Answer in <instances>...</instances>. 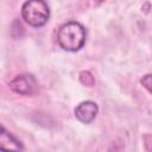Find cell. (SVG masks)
<instances>
[{"label":"cell","mask_w":152,"mask_h":152,"mask_svg":"<svg viewBox=\"0 0 152 152\" xmlns=\"http://www.w3.org/2000/svg\"><path fill=\"white\" fill-rule=\"evenodd\" d=\"M87 32L78 21H68L63 24L57 32V43L59 48L68 52H76L86 44Z\"/></svg>","instance_id":"1"},{"label":"cell","mask_w":152,"mask_h":152,"mask_svg":"<svg viewBox=\"0 0 152 152\" xmlns=\"http://www.w3.org/2000/svg\"><path fill=\"white\" fill-rule=\"evenodd\" d=\"M21 18L31 27L44 26L50 18V8L44 0H26L21 6Z\"/></svg>","instance_id":"2"},{"label":"cell","mask_w":152,"mask_h":152,"mask_svg":"<svg viewBox=\"0 0 152 152\" xmlns=\"http://www.w3.org/2000/svg\"><path fill=\"white\" fill-rule=\"evenodd\" d=\"M10 89L19 95H32L37 90V81L31 74H21L10 82Z\"/></svg>","instance_id":"3"},{"label":"cell","mask_w":152,"mask_h":152,"mask_svg":"<svg viewBox=\"0 0 152 152\" xmlns=\"http://www.w3.org/2000/svg\"><path fill=\"white\" fill-rule=\"evenodd\" d=\"M99 112V107L94 101H83L76 106L74 113L76 119L82 124H90L95 120Z\"/></svg>","instance_id":"4"},{"label":"cell","mask_w":152,"mask_h":152,"mask_svg":"<svg viewBox=\"0 0 152 152\" xmlns=\"http://www.w3.org/2000/svg\"><path fill=\"white\" fill-rule=\"evenodd\" d=\"M0 148L2 150H15V151H21L24 150L23 144L14 138L4 126H1L0 129Z\"/></svg>","instance_id":"5"},{"label":"cell","mask_w":152,"mask_h":152,"mask_svg":"<svg viewBox=\"0 0 152 152\" xmlns=\"http://www.w3.org/2000/svg\"><path fill=\"white\" fill-rule=\"evenodd\" d=\"M140 83L150 94H152V74L144 75L141 77V80H140Z\"/></svg>","instance_id":"6"},{"label":"cell","mask_w":152,"mask_h":152,"mask_svg":"<svg viewBox=\"0 0 152 152\" xmlns=\"http://www.w3.org/2000/svg\"><path fill=\"white\" fill-rule=\"evenodd\" d=\"M99 1H104V0H99Z\"/></svg>","instance_id":"7"}]
</instances>
